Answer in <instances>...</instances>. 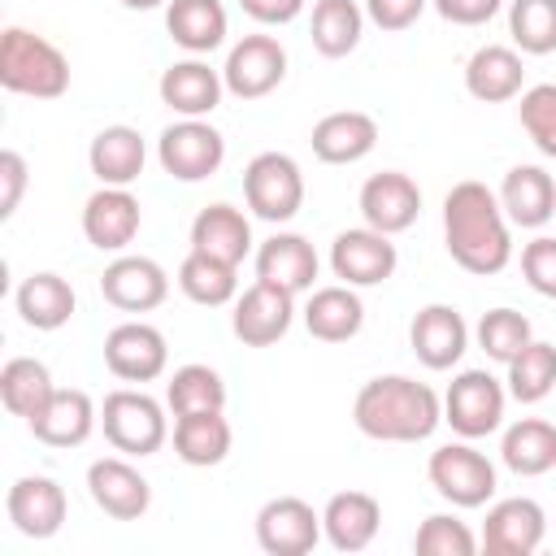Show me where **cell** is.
<instances>
[{"label": "cell", "instance_id": "obj_18", "mask_svg": "<svg viewBox=\"0 0 556 556\" xmlns=\"http://www.w3.org/2000/svg\"><path fill=\"white\" fill-rule=\"evenodd\" d=\"M4 513L13 521L17 534L26 539H52L61 526H65V513H70V500H65V486L48 473H26L9 486L4 495Z\"/></svg>", "mask_w": 556, "mask_h": 556}, {"label": "cell", "instance_id": "obj_4", "mask_svg": "<svg viewBox=\"0 0 556 556\" xmlns=\"http://www.w3.org/2000/svg\"><path fill=\"white\" fill-rule=\"evenodd\" d=\"M100 430H104L113 452L143 460V456L165 447L169 417H165V404L152 400L143 387H117L100 404Z\"/></svg>", "mask_w": 556, "mask_h": 556}, {"label": "cell", "instance_id": "obj_48", "mask_svg": "<svg viewBox=\"0 0 556 556\" xmlns=\"http://www.w3.org/2000/svg\"><path fill=\"white\" fill-rule=\"evenodd\" d=\"M239 9L261 26H287L304 13V0H239Z\"/></svg>", "mask_w": 556, "mask_h": 556}, {"label": "cell", "instance_id": "obj_10", "mask_svg": "<svg viewBox=\"0 0 556 556\" xmlns=\"http://www.w3.org/2000/svg\"><path fill=\"white\" fill-rule=\"evenodd\" d=\"M87 495L113 521H139L152 508V482L139 473L135 456H100L87 465Z\"/></svg>", "mask_w": 556, "mask_h": 556}, {"label": "cell", "instance_id": "obj_43", "mask_svg": "<svg viewBox=\"0 0 556 556\" xmlns=\"http://www.w3.org/2000/svg\"><path fill=\"white\" fill-rule=\"evenodd\" d=\"M517 122L530 135V143L556 161V83H534L517 96Z\"/></svg>", "mask_w": 556, "mask_h": 556}, {"label": "cell", "instance_id": "obj_34", "mask_svg": "<svg viewBox=\"0 0 556 556\" xmlns=\"http://www.w3.org/2000/svg\"><path fill=\"white\" fill-rule=\"evenodd\" d=\"M500 460L517 478H543L556 469V426L543 417H517L500 439Z\"/></svg>", "mask_w": 556, "mask_h": 556}, {"label": "cell", "instance_id": "obj_7", "mask_svg": "<svg viewBox=\"0 0 556 556\" xmlns=\"http://www.w3.org/2000/svg\"><path fill=\"white\" fill-rule=\"evenodd\" d=\"M156 161L174 182H204L226 161V139L208 117H178L156 139Z\"/></svg>", "mask_w": 556, "mask_h": 556}, {"label": "cell", "instance_id": "obj_11", "mask_svg": "<svg viewBox=\"0 0 556 556\" xmlns=\"http://www.w3.org/2000/svg\"><path fill=\"white\" fill-rule=\"evenodd\" d=\"M543 534H547L543 504L530 495H508L486 508L478 543L486 556H534L543 547Z\"/></svg>", "mask_w": 556, "mask_h": 556}, {"label": "cell", "instance_id": "obj_22", "mask_svg": "<svg viewBox=\"0 0 556 556\" xmlns=\"http://www.w3.org/2000/svg\"><path fill=\"white\" fill-rule=\"evenodd\" d=\"M30 434L43 447H83L91 439V430L100 426V408L87 391L78 387H56V395L48 400V408L39 417L26 421Z\"/></svg>", "mask_w": 556, "mask_h": 556}, {"label": "cell", "instance_id": "obj_30", "mask_svg": "<svg viewBox=\"0 0 556 556\" xmlns=\"http://www.w3.org/2000/svg\"><path fill=\"white\" fill-rule=\"evenodd\" d=\"M191 252L217 256L226 265H243V256L252 252V222H248V213L226 204V200L200 208L195 222H191Z\"/></svg>", "mask_w": 556, "mask_h": 556}, {"label": "cell", "instance_id": "obj_33", "mask_svg": "<svg viewBox=\"0 0 556 556\" xmlns=\"http://www.w3.org/2000/svg\"><path fill=\"white\" fill-rule=\"evenodd\" d=\"M13 308L30 330H61L74 317L78 295H74L70 278H61L52 269H39V274L22 278V287L13 291Z\"/></svg>", "mask_w": 556, "mask_h": 556}, {"label": "cell", "instance_id": "obj_28", "mask_svg": "<svg viewBox=\"0 0 556 556\" xmlns=\"http://www.w3.org/2000/svg\"><path fill=\"white\" fill-rule=\"evenodd\" d=\"M495 195L504 204V217L521 230H539L556 217V182L543 165H513Z\"/></svg>", "mask_w": 556, "mask_h": 556}, {"label": "cell", "instance_id": "obj_39", "mask_svg": "<svg viewBox=\"0 0 556 556\" xmlns=\"http://www.w3.org/2000/svg\"><path fill=\"white\" fill-rule=\"evenodd\" d=\"M165 408L174 417L204 413V408H226V382H222V374L213 365H200V361L178 365L169 374V382H165Z\"/></svg>", "mask_w": 556, "mask_h": 556}, {"label": "cell", "instance_id": "obj_26", "mask_svg": "<svg viewBox=\"0 0 556 556\" xmlns=\"http://www.w3.org/2000/svg\"><path fill=\"white\" fill-rule=\"evenodd\" d=\"M308 143L321 165H356L378 148V122L361 109H339L313 126Z\"/></svg>", "mask_w": 556, "mask_h": 556}, {"label": "cell", "instance_id": "obj_46", "mask_svg": "<svg viewBox=\"0 0 556 556\" xmlns=\"http://www.w3.org/2000/svg\"><path fill=\"white\" fill-rule=\"evenodd\" d=\"M426 4L430 0H365V17L378 30H408L426 13Z\"/></svg>", "mask_w": 556, "mask_h": 556}, {"label": "cell", "instance_id": "obj_5", "mask_svg": "<svg viewBox=\"0 0 556 556\" xmlns=\"http://www.w3.org/2000/svg\"><path fill=\"white\" fill-rule=\"evenodd\" d=\"M426 478L439 491V500H447L452 508H482V504L495 500V486H500V473H495L491 456L478 452L473 439L434 447L430 460H426Z\"/></svg>", "mask_w": 556, "mask_h": 556}, {"label": "cell", "instance_id": "obj_2", "mask_svg": "<svg viewBox=\"0 0 556 556\" xmlns=\"http://www.w3.org/2000/svg\"><path fill=\"white\" fill-rule=\"evenodd\" d=\"M352 421L378 443H421L443 426V395L408 374H378L356 391Z\"/></svg>", "mask_w": 556, "mask_h": 556}, {"label": "cell", "instance_id": "obj_37", "mask_svg": "<svg viewBox=\"0 0 556 556\" xmlns=\"http://www.w3.org/2000/svg\"><path fill=\"white\" fill-rule=\"evenodd\" d=\"M178 291L200 308H222L239 295V265H226L204 252H187L178 265Z\"/></svg>", "mask_w": 556, "mask_h": 556}, {"label": "cell", "instance_id": "obj_47", "mask_svg": "<svg viewBox=\"0 0 556 556\" xmlns=\"http://www.w3.org/2000/svg\"><path fill=\"white\" fill-rule=\"evenodd\" d=\"M430 4L452 26H486L504 9V0H430Z\"/></svg>", "mask_w": 556, "mask_h": 556}, {"label": "cell", "instance_id": "obj_40", "mask_svg": "<svg viewBox=\"0 0 556 556\" xmlns=\"http://www.w3.org/2000/svg\"><path fill=\"white\" fill-rule=\"evenodd\" d=\"M473 339H478V348L486 352V361L508 365V361H513V356L534 339V326H530V317H526V313H517V308L500 304V308H486V313L478 317Z\"/></svg>", "mask_w": 556, "mask_h": 556}, {"label": "cell", "instance_id": "obj_16", "mask_svg": "<svg viewBox=\"0 0 556 556\" xmlns=\"http://www.w3.org/2000/svg\"><path fill=\"white\" fill-rule=\"evenodd\" d=\"M100 295L122 313H152L169 295V274L152 256L117 252L100 274Z\"/></svg>", "mask_w": 556, "mask_h": 556}, {"label": "cell", "instance_id": "obj_19", "mask_svg": "<svg viewBox=\"0 0 556 556\" xmlns=\"http://www.w3.org/2000/svg\"><path fill=\"white\" fill-rule=\"evenodd\" d=\"M143 226V208L130 187H96L83 204V235L100 252H126Z\"/></svg>", "mask_w": 556, "mask_h": 556}, {"label": "cell", "instance_id": "obj_17", "mask_svg": "<svg viewBox=\"0 0 556 556\" xmlns=\"http://www.w3.org/2000/svg\"><path fill=\"white\" fill-rule=\"evenodd\" d=\"M356 208H361L365 226H374L382 235H404L421 213V187L404 169H382L361 182Z\"/></svg>", "mask_w": 556, "mask_h": 556}, {"label": "cell", "instance_id": "obj_21", "mask_svg": "<svg viewBox=\"0 0 556 556\" xmlns=\"http://www.w3.org/2000/svg\"><path fill=\"white\" fill-rule=\"evenodd\" d=\"M161 104L178 117H208L222 96H226V78L222 70H213L204 56H187V61H174L161 70Z\"/></svg>", "mask_w": 556, "mask_h": 556}, {"label": "cell", "instance_id": "obj_29", "mask_svg": "<svg viewBox=\"0 0 556 556\" xmlns=\"http://www.w3.org/2000/svg\"><path fill=\"white\" fill-rule=\"evenodd\" d=\"M143 161H148V143L126 122H113V126L96 130V139L87 148V165H91L100 187H130L143 174Z\"/></svg>", "mask_w": 556, "mask_h": 556}, {"label": "cell", "instance_id": "obj_32", "mask_svg": "<svg viewBox=\"0 0 556 556\" xmlns=\"http://www.w3.org/2000/svg\"><path fill=\"white\" fill-rule=\"evenodd\" d=\"M165 30L187 56H208L226 43L230 17L222 0H169L165 4Z\"/></svg>", "mask_w": 556, "mask_h": 556}, {"label": "cell", "instance_id": "obj_9", "mask_svg": "<svg viewBox=\"0 0 556 556\" xmlns=\"http://www.w3.org/2000/svg\"><path fill=\"white\" fill-rule=\"evenodd\" d=\"M321 539V513L300 495H274L256 513V547L269 556H308Z\"/></svg>", "mask_w": 556, "mask_h": 556}, {"label": "cell", "instance_id": "obj_3", "mask_svg": "<svg viewBox=\"0 0 556 556\" xmlns=\"http://www.w3.org/2000/svg\"><path fill=\"white\" fill-rule=\"evenodd\" d=\"M0 87L30 100H61L70 91V56L52 39L9 26L0 35Z\"/></svg>", "mask_w": 556, "mask_h": 556}, {"label": "cell", "instance_id": "obj_24", "mask_svg": "<svg viewBox=\"0 0 556 556\" xmlns=\"http://www.w3.org/2000/svg\"><path fill=\"white\" fill-rule=\"evenodd\" d=\"M382 526V504L369 491H339L321 508V534L334 552H365L378 539Z\"/></svg>", "mask_w": 556, "mask_h": 556}, {"label": "cell", "instance_id": "obj_45", "mask_svg": "<svg viewBox=\"0 0 556 556\" xmlns=\"http://www.w3.org/2000/svg\"><path fill=\"white\" fill-rule=\"evenodd\" d=\"M26 182H30L26 156H22V152H13V148H4V152H0V217H4V222L17 213Z\"/></svg>", "mask_w": 556, "mask_h": 556}, {"label": "cell", "instance_id": "obj_15", "mask_svg": "<svg viewBox=\"0 0 556 556\" xmlns=\"http://www.w3.org/2000/svg\"><path fill=\"white\" fill-rule=\"evenodd\" d=\"M104 365L122 382H156L169 365V343L152 321H122L104 334Z\"/></svg>", "mask_w": 556, "mask_h": 556}, {"label": "cell", "instance_id": "obj_14", "mask_svg": "<svg viewBox=\"0 0 556 556\" xmlns=\"http://www.w3.org/2000/svg\"><path fill=\"white\" fill-rule=\"evenodd\" d=\"M295 321V295L256 278L248 291L235 295V308H230V330L243 348H269L278 343Z\"/></svg>", "mask_w": 556, "mask_h": 556}, {"label": "cell", "instance_id": "obj_20", "mask_svg": "<svg viewBox=\"0 0 556 556\" xmlns=\"http://www.w3.org/2000/svg\"><path fill=\"white\" fill-rule=\"evenodd\" d=\"M408 343L426 369H434V374L456 369L460 356L469 352V321L452 304H426V308H417V317L408 326Z\"/></svg>", "mask_w": 556, "mask_h": 556}, {"label": "cell", "instance_id": "obj_44", "mask_svg": "<svg viewBox=\"0 0 556 556\" xmlns=\"http://www.w3.org/2000/svg\"><path fill=\"white\" fill-rule=\"evenodd\" d=\"M521 278L530 282V291L556 300V239L552 235H534L521 248Z\"/></svg>", "mask_w": 556, "mask_h": 556}, {"label": "cell", "instance_id": "obj_31", "mask_svg": "<svg viewBox=\"0 0 556 556\" xmlns=\"http://www.w3.org/2000/svg\"><path fill=\"white\" fill-rule=\"evenodd\" d=\"M235 430L226 421V408H204V413H182L174 417V452L191 469H213L230 456Z\"/></svg>", "mask_w": 556, "mask_h": 556}, {"label": "cell", "instance_id": "obj_13", "mask_svg": "<svg viewBox=\"0 0 556 556\" xmlns=\"http://www.w3.org/2000/svg\"><path fill=\"white\" fill-rule=\"evenodd\" d=\"M400 265V252L391 243V235L374 230V226H352V230H339L334 243H330V269L339 282L348 287H378L395 274Z\"/></svg>", "mask_w": 556, "mask_h": 556}, {"label": "cell", "instance_id": "obj_23", "mask_svg": "<svg viewBox=\"0 0 556 556\" xmlns=\"http://www.w3.org/2000/svg\"><path fill=\"white\" fill-rule=\"evenodd\" d=\"M321 261H317V248L295 235V230H278L269 235L261 248H256V278L291 291V295H304L313 291V278H317Z\"/></svg>", "mask_w": 556, "mask_h": 556}, {"label": "cell", "instance_id": "obj_8", "mask_svg": "<svg viewBox=\"0 0 556 556\" xmlns=\"http://www.w3.org/2000/svg\"><path fill=\"white\" fill-rule=\"evenodd\" d=\"M243 200L261 222H291L304 208V174L287 152H256L243 169Z\"/></svg>", "mask_w": 556, "mask_h": 556}, {"label": "cell", "instance_id": "obj_38", "mask_svg": "<svg viewBox=\"0 0 556 556\" xmlns=\"http://www.w3.org/2000/svg\"><path fill=\"white\" fill-rule=\"evenodd\" d=\"M504 387H508V400L517 404H539L556 391V343L547 339H530L508 365H504Z\"/></svg>", "mask_w": 556, "mask_h": 556}, {"label": "cell", "instance_id": "obj_42", "mask_svg": "<svg viewBox=\"0 0 556 556\" xmlns=\"http://www.w3.org/2000/svg\"><path fill=\"white\" fill-rule=\"evenodd\" d=\"M478 547H482L478 534L456 513H430L413 534L417 556H473Z\"/></svg>", "mask_w": 556, "mask_h": 556}, {"label": "cell", "instance_id": "obj_1", "mask_svg": "<svg viewBox=\"0 0 556 556\" xmlns=\"http://www.w3.org/2000/svg\"><path fill=\"white\" fill-rule=\"evenodd\" d=\"M443 248L465 274L478 278H491L513 261V222L486 182L460 178L443 195Z\"/></svg>", "mask_w": 556, "mask_h": 556}, {"label": "cell", "instance_id": "obj_36", "mask_svg": "<svg viewBox=\"0 0 556 556\" xmlns=\"http://www.w3.org/2000/svg\"><path fill=\"white\" fill-rule=\"evenodd\" d=\"M52 395H56V382H52L43 361H35V356H9L4 361V369H0V404L13 417H22V421L39 417Z\"/></svg>", "mask_w": 556, "mask_h": 556}, {"label": "cell", "instance_id": "obj_41", "mask_svg": "<svg viewBox=\"0 0 556 556\" xmlns=\"http://www.w3.org/2000/svg\"><path fill=\"white\" fill-rule=\"evenodd\" d=\"M508 35L521 56L556 52V0H508Z\"/></svg>", "mask_w": 556, "mask_h": 556}, {"label": "cell", "instance_id": "obj_6", "mask_svg": "<svg viewBox=\"0 0 556 556\" xmlns=\"http://www.w3.org/2000/svg\"><path fill=\"white\" fill-rule=\"evenodd\" d=\"M508 387L491 369H460L443 391V421L460 439H486L504 426Z\"/></svg>", "mask_w": 556, "mask_h": 556}, {"label": "cell", "instance_id": "obj_35", "mask_svg": "<svg viewBox=\"0 0 556 556\" xmlns=\"http://www.w3.org/2000/svg\"><path fill=\"white\" fill-rule=\"evenodd\" d=\"M365 22H369L365 4H356V0H313L308 39L326 61H343L348 52H356Z\"/></svg>", "mask_w": 556, "mask_h": 556}, {"label": "cell", "instance_id": "obj_12", "mask_svg": "<svg viewBox=\"0 0 556 556\" xmlns=\"http://www.w3.org/2000/svg\"><path fill=\"white\" fill-rule=\"evenodd\" d=\"M226 91L239 100H265L274 87H282L287 78V48L274 35H243L239 43H230L226 65H222Z\"/></svg>", "mask_w": 556, "mask_h": 556}, {"label": "cell", "instance_id": "obj_49", "mask_svg": "<svg viewBox=\"0 0 556 556\" xmlns=\"http://www.w3.org/2000/svg\"><path fill=\"white\" fill-rule=\"evenodd\" d=\"M126 9H135V13H148V9H161V4H169V0H122Z\"/></svg>", "mask_w": 556, "mask_h": 556}, {"label": "cell", "instance_id": "obj_27", "mask_svg": "<svg viewBox=\"0 0 556 556\" xmlns=\"http://www.w3.org/2000/svg\"><path fill=\"white\" fill-rule=\"evenodd\" d=\"M304 330L321 343H348L361 334L365 326V304L356 295V287L348 282H330V287H313L304 300Z\"/></svg>", "mask_w": 556, "mask_h": 556}, {"label": "cell", "instance_id": "obj_25", "mask_svg": "<svg viewBox=\"0 0 556 556\" xmlns=\"http://www.w3.org/2000/svg\"><path fill=\"white\" fill-rule=\"evenodd\" d=\"M465 91L482 104H504L526 91V61L508 43H482L465 61Z\"/></svg>", "mask_w": 556, "mask_h": 556}]
</instances>
